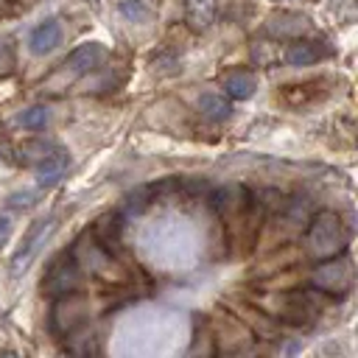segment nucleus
<instances>
[{
    "instance_id": "obj_14",
    "label": "nucleus",
    "mask_w": 358,
    "mask_h": 358,
    "mask_svg": "<svg viewBox=\"0 0 358 358\" xmlns=\"http://www.w3.org/2000/svg\"><path fill=\"white\" fill-rule=\"evenodd\" d=\"M199 109H201L204 117H210V120H215V123H221V120H227V117L232 115V103H229L224 95H215V92L201 95V98H199Z\"/></svg>"
},
{
    "instance_id": "obj_3",
    "label": "nucleus",
    "mask_w": 358,
    "mask_h": 358,
    "mask_svg": "<svg viewBox=\"0 0 358 358\" xmlns=\"http://www.w3.org/2000/svg\"><path fill=\"white\" fill-rule=\"evenodd\" d=\"M81 280H84V274H81L78 257H76L73 252H64V255H59V257L48 266V271H45V277H42V291H45L50 299H56V296H64V294H70V291H78V288H81Z\"/></svg>"
},
{
    "instance_id": "obj_15",
    "label": "nucleus",
    "mask_w": 358,
    "mask_h": 358,
    "mask_svg": "<svg viewBox=\"0 0 358 358\" xmlns=\"http://www.w3.org/2000/svg\"><path fill=\"white\" fill-rule=\"evenodd\" d=\"M17 123L22 129H28V131H39V129H45L50 123V112H48V106H28V109H22L17 115Z\"/></svg>"
},
{
    "instance_id": "obj_11",
    "label": "nucleus",
    "mask_w": 358,
    "mask_h": 358,
    "mask_svg": "<svg viewBox=\"0 0 358 358\" xmlns=\"http://www.w3.org/2000/svg\"><path fill=\"white\" fill-rule=\"evenodd\" d=\"M221 87H224V95H227V98H232V101H246V98H252L255 90H257V78H255L252 73H246V70H232V73H227V76L221 78Z\"/></svg>"
},
{
    "instance_id": "obj_6",
    "label": "nucleus",
    "mask_w": 358,
    "mask_h": 358,
    "mask_svg": "<svg viewBox=\"0 0 358 358\" xmlns=\"http://www.w3.org/2000/svg\"><path fill=\"white\" fill-rule=\"evenodd\" d=\"M120 232H123V224H120V215L117 213H106L101 215L92 229H90V238L112 257H120L123 255V243H120Z\"/></svg>"
},
{
    "instance_id": "obj_1",
    "label": "nucleus",
    "mask_w": 358,
    "mask_h": 358,
    "mask_svg": "<svg viewBox=\"0 0 358 358\" xmlns=\"http://www.w3.org/2000/svg\"><path fill=\"white\" fill-rule=\"evenodd\" d=\"M344 243H347V229L341 218L330 210L316 213V218L308 227V252L316 260H327V257H336V252H341Z\"/></svg>"
},
{
    "instance_id": "obj_7",
    "label": "nucleus",
    "mask_w": 358,
    "mask_h": 358,
    "mask_svg": "<svg viewBox=\"0 0 358 358\" xmlns=\"http://www.w3.org/2000/svg\"><path fill=\"white\" fill-rule=\"evenodd\" d=\"M59 42H62V22H59L56 17L42 20V22L31 31V36H28V48H31L34 56H45V53H50Z\"/></svg>"
},
{
    "instance_id": "obj_18",
    "label": "nucleus",
    "mask_w": 358,
    "mask_h": 358,
    "mask_svg": "<svg viewBox=\"0 0 358 358\" xmlns=\"http://www.w3.org/2000/svg\"><path fill=\"white\" fill-rule=\"evenodd\" d=\"M11 229H14V224H11V218L8 215H0V246L11 238Z\"/></svg>"
},
{
    "instance_id": "obj_9",
    "label": "nucleus",
    "mask_w": 358,
    "mask_h": 358,
    "mask_svg": "<svg viewBox=\"0 0 358 358\" xmlns=\"http://www.w3.org/2000/svg\"><path fill=\"white\" fill-rule=\"evenodd\" d=\"M185 6V22L190 25V31H207L215 22L218 14V0H182Z\"/></svg>"
},
{
    "instance_id": "obj_19",
    "label": "nucleus",
    "mask_w": 358,
    "mask_h": 358,
    "mask_svg": "<svg viewBox=\"0 0 358 358\" xmlns=\"http://www.w3.org/2000/svg\"><path fill=\"white\" fill-rule=\"evenodd\" d=\"M11 64V53H8V48L0 42V70H6Z\"/></svg>"
},
{
    "instance_id": "obj_17",
    "label": "nucleus",
    "mask_w": 358,
    "mask_h": 358,
    "mask_svg": "<svg viewBox=\"0 0 358 358\" xmlns=\"http://www.w3.org/2000/svg\"><path fill=\"white\" fill-rule=\"evenodd\" d=\"M34 204V193H14L11 199H8V207H31Z\"/></svg>"
},
{
    "instance_id": "obj_13",
    "label": "nucleus",
    "mask_w": 358,
    "mask_h": 358,
    "mask_svg": "<svg viewBox=\"0 0 358 358\" xmlns=\"http://www.w3.org/2000/svg\"><path fill=\"white\" fill-rule=\"evenodd\" d=\"M56 151H62L56 143H50V140H45V137H34V140H28V143H22V145L17 148V157H20V162H25V165H39V162H45L48 157H53Z\"/></svg>"
},
{
    "instance_id": "obj_16",
    "label": "nucleus",
    "mask_w": 358,
    "mask_h": 358,
    "mask_svg": "<svg viewBox=\"0 0 358 358\" xmlns=\"http://www.w3.org/2000/svg\"><path fill=\"white\" fill-rule=\"evenodd\" d=\"M120 14L129 20V22H143L148 20V6L143 0H120Z\"/></svg>"
},
{
    "instance_id": "obj_8",
    "label": "nucleus",
    "mask_w": 358,
    "mask_h": 358,
    "mask_svg": "<svg viewBox=\"0 0 358 358\" xmlns=\"http://www.w3.org/2000/svg\"><path fill=\"white\" fill-rule=\"evenodd\" d=\"M106 59V50H103V45H98V42H87V45H78L67 59H64V67L67 70H73V73H90V70H95L101 62Z\"/></svg>"
},
{
    "instance_id": "obj_5",
    "label": "nucleus",
    "mask_w": 358,
    "mask_h": 358,
    "mask_svg": "<svg viewBox=\"0 0 358 358\" xmlns=\"http://www.w3.org/2000/svg\"><path fill=\"white\" fill-rule=\"evenodd\" d=\"M53 229V215H48V218H39V221H34L31 224V229L25 232V238H22V243H20V249L14 252V257H11V274L17 277L20 271H25V266L31 263V257L36 255V249L45 243V238H48V232Z\"/></svg>"
},
{
    "instance_id": "obj_10",
    "label": "nucleus",
    "mask_w": 358,
    "mask_h": 358,
    "mask_svg": "<svg viewBox=\"0 0 358 358\" xmlns=\"http://www.w3.org/2000/svg\"><path fill=\"white\" fill-rule=\"evenodd\" d=\"M324 56H327V48H322V45L313 42V39H296V42H291L288 50H285V59H288L291 67H308V64L322 62Z\"/></svg>"
},
{
    "instance_id": "obj_4",
    "label": "nucleus",
    "mask_w": 358,
    "mask_h": 358,
    "mask_svg": "<svg viewBox=\"0 0 358 358\" xmlns=\"http://www.w3.org/2000/svg\"><path fill=\"white\" fill-rule=\"evenodd\" d=\"M319 271L330 274V280L324 277V280H316L313 282V288L319 294H347L352 288V282H355V274H352V266H350L347 257H338V260L336 257H327L319 266Z\"/></svg>"
},
{
    "instance_id": "obj_2",
    "label": "nucleus",
    "mask_w": 358,
    "mask_h": 358,
    "mask_svg": "<svg viewBox=\"0 0 358 358\" xmlns=\"http://www.w3.org/2000/svg\"><path fill=\"white\" fill-rule=\"evenodd\" d=\"M90 319V302L84 296V291H70L64 296L53 299V313H50V327L59 336H73L76 330H81Z\"/></svg>"
},
{
    "instance_id": "obj_12",
    "label": "nucleus",
    "mask_w": 358,
    "mask_h": 358,
    "mask_svg": "<svg viewBox=\"0 0 358 358\" xmlns=\"http://www.w3.org/2000/svg\"><path fill=\"white\" fill-rule=\"evenodd\" d=\"M67 165H70V157H67L64 151H56L53 157H48L45 162L36 165V185H39V187H50V185H56V182L64 176Z\"/></svg>"
}]
</instances>
